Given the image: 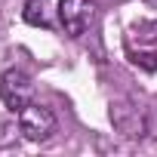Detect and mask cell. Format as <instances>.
Returning a JSON list of instances; mask_svg holds the SVG:
<instances>
[{
    "instance_id": "6da1fadb",
    "label": "cell",
    "mask_w": 157,
    "mask_h": 157,
    "mask_svg": "<svg viewBox=\"0 0 157 157\" xmlns=\"http://www.w3.org/2000/svg\"><path fill=\"white\" fill-rule=\"evenodd\" d=\"M0 96H3V105L10 111H22L34 102V80L31 74L22 71V68H10L3 71V77H0Z\"/></svg>"
},
{
    "instance_id": "7a4b0ae2",
    "label": "cell",
    "mask_w": 157,
    "mask_h": 157,
    "mask_svg": "<svg viewBox=\"0 0 157 157\" xmlns=\"http://www.w3.org/2000/svg\"><path fill=\"white\" fill-rule=\"evenodd\" d=\"M19 132L28 139V142H46L52 132H56V114L43 105H28L19 111Z\"/></svg>"
},
{
    "instance_id": "3957f363",
    "label": "cell",
    "mask_w": 157,
    "mask_h": 157,
    "mask_svg": "<svg viewBox=\"0 0 157 157\" xmlns=\"http://www.w3.org/2000/svg\"><path fill=\"white\" fill-rule=\"evenodd\" d=\"M59 19L71 37L86 34L96 19V0H59Z\"/></svg>"
},
{
    "instance_id": "277c9868",
    "label": "cell",
    "mask_w": 157,
    "mask_h": 157,
    "mask_svg": "<svg viewBox=\"0 0 157 157\" xmlns=\"http://www.w3.org/2000/svg\"><path fill=\"white\" fill-rule=\"evenodd\" d=\"M25 22L34 28H46L49 25V3L46 0H25Z\"/></svg>"
},
{
    "instance_id": "5b68a950",
    "label": "cell",
    "mask_w": 157,
    "mask_h": 157,
    "mask_svg": "<svg viewBox=\"0 0 157 157\" xmlns=\"http://www.w3.org/2000/svg\"><path fill=\"white\" fill-rule=\"evenodd\" d=\"M145 3H148V6H154V10H157V0H145Z\"/></svg>"
}]
</instances>
